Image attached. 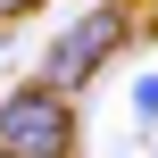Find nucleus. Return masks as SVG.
I'll use <instances>...</instances> for the list:
<instances>
[{
    "mask_svg": "<svg viewBox=\"0 0 158 158\" xmlns=\"http://www.w3.org/2000/svg\"><path fill=\"white\" fill-rule=\"evenodd\" d=\"M0 150L8 158H75V100L50 83H17L0 100Z\"/></svg>",
    "mask_w": 158,
    "mask_h": 158,
    "instance_id": "1",
    "label": "nucleus"
},
{
    "mask_svg": "<svg viewBox=\"0 0 158 158\" xmlns=\"http://www.w3.org/2000/svg\"><path fill=\"white\" fill-rule=\"evenodd\" d=\"M125 25H133V8H125V0H100L92 17H75V25L50 42V58H42V83H50V92H83V83L100 75V58L125 42Z\"/></svg>",
    "mask_w": 158,
    "mask_h": 158,
    "instance_id": "2",
    "label": "nucleus"
},
{
    "mask_svg": "<svg viewBox=\"0 0 158 158\" xmlns=\"http://www.w3.org/2000/svg\"><path fill=\"white\" fill-rule=\"evenodd\" d=\"M133 108H142V117H158V83H142V92H133Z\"/></svg>",
    "mask_w": 158,
    "mask_h": 158,
    "instance_id": "3",
    "label": "nucleus"
},
{
    "mask_svg": "<svg viewBox=\"0 0 158 158\" xmlns=\"http://www.w3.org/2000/svg\"><path fill=\"white\" fill-rule=\"evenodd\" d=\"M25 8H42V0H0V17H25Z\"/></svg>",
    "mask_w": 158,
    "mask_h": 158,
    "instance_id": "4",
    "label": "nucleus"
},
{
    "mask_svg": "<svg viewBox=\"0 0 158 158\" xmlns=\"http://www.w3.org/2000/svg\"><path fill=\"white\" fill-rule=\"evenodd\" d=\"M0 158H8V150H0Z\"/></svg>",
    "mask_w": 158,
    "mask_h": 158,
    "instance_id": "5",
    "label": "nucleus"
},
{
    "mask_svg": "<svg viewBox=\"0 0 158 158\" xmlns=\"http://www.w3.org/2000/svg\"><path fill=\"white\" fill-rule=\"evenodd\" d=\"M150 8H158V0H150Z\"/></svg>",
    "mask_w": 158,
    "mask_h": 158,
    "instance_id": "6",
    "label": "nucleus"
}]
</instances>
